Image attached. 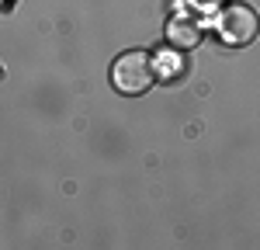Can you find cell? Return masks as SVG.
<instances>
[{"mask_svg":"<svg viewBox=\"0 0 260 250\" xmlns=\"http://www.w3.org/2000/svg\"><path fill=\"white\" fill-rule=\"evenodd\" d=\"M156 80V63L149 52L132 49V52H121L115 66H111V83L121 94H146Z\"/></svg>","mask_w":260,"mask_h":250,"instance_id":"cell-1","label":"cell"},{"mask_svg":"<svg viewBox=\"0 0 260 250\" xmlns=\"http://www.w3.org/2000/svg\"><path fill=\"white\" fill-rule=\"evenodd\" d=\"M260 32V18L253 7H246V4H229V7H222L219 18H215V35H219L225 45H250V42L257 39Z\"/></svg>","mask_w":260,"mask_h":250,"instance_id":"cell-2","label":"cell"},{"mask_svg":"<svg viewBox=\"0 0 260 250\" xmlns=\"http://www.w3.org/2000/svg\"><path fill=\"white\" fill-rule=\"evenodd\" d=\"M201 35H205V28H201V21L191 18V14H174V18L167 21V42H170L174 49H180V52L201 45Z\"/></svg>","mask_w":260,"mask_h":250,"instance_id":"cell-3","label":"cell"},{"mask_svg":"<svg viewBox=\"0 0 260 250\" xmlns=\"http://www.w3.org/2000/svg\"><path fill=\"white\" fill-rule=\"evenodd\" d=\"M187 4H191L194 11H205V14H212V11H219L225 0H187Z\"/></svg>","mask_w":260,"mask_h":250,"instance_id":"cell-4","label":"cell"},{"mask_svg":"<svg viewBox=\"0 0 260 250\" xmlns=\"http://www.w3.org/2000/svg\"><path fill=\"white\" fill-rule=\"evenodd\" d=\"M0 11H4V14H11V11H14V0H4V4H0Z\"/></svg>","mask_w":260,"mask_h":250,"instance_id":"cell-5","label":"cell"}]
</instances>
